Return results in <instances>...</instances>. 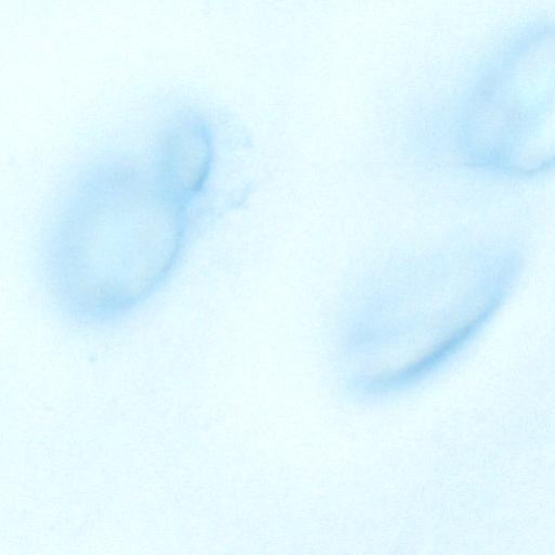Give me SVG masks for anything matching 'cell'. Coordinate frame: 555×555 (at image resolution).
Here are the masks:
<instances>
[{
    "label": "cell",
    "mask_w": 555,
    "mask_h": 555,
    "mask_svg": "<svg viewBox=\"0 0 555 555\" xmlns=\"http://www.w3.org/2000/svg\"><path fill=\"white\" fill-rule=\"evenodd\" d=\"M212 152L204 109L183 105L156 124L146 158L160 181L199 216L211 179Z\"/></svg>",
    "instance_id": "7a4b0ae2"
},
{
    "label": "cell",
    "mask_w": 555,
    "mask_h": 555,
    "mask_svg": "<svg viewBox=\"0 0 555 555\" xmlns=\"http://www.w3.org/2000/svg\"><path fill=\"white\" fill-rule=\"evenodd\" d=\"M75 178L46 232V282L70 323L105 328L129 319L163 287L198 217L146 157H101Z\"/></svg>",
    "instance_id": "6da1fadb"
}]
</instances>
